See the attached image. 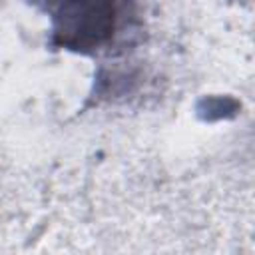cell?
<instances>
[{
	"label": "cell",
	"mask_w": 255,
	"mask_h": 255,
	"mask_svg": "<svg viewBox=\"0 0 255 255\" xmlns=\"http://www.w3.org/2000/svg\"><path fill=\"white\" fill-rule=\"evenodd\" d=\"M78 12L64 14L60 16L58 24V34L62 36L64 44L70 46H88V44H98L110 34L112 28V16L110 10L100 14L98 6H74Z\"/></svg>",
	"instance_id": "6da1fadb"
}]
</instances>
